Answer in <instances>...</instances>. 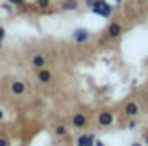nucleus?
Returning <instances> with one entry per match:
<instances>
[{"label":"nucleus","mask_w":148,"mask_h":146,"mask_svg":"<svg viewBox=\"0 0 148 146\" xmlns=\"http://www.w3.org/2000/svg\"><path fill=\"white\" fill-rule=\"evenodd\" d=\"M91 12L97 13V15H101V17H106V19H108L110 15H112L114 8L108 4V2H106V0H97L95 4L91 6Z\"/></svg>","instance_id":"1"},{"label":"nucleus","mask_w":148,"mask_h":146,"mask_svg":"<svg viewBox=\"0 0 148 146\" xmlns=\"http://www.w3.org/2000/svg\"><path fill=\"white\" fill-rule=\"evenodd\" d=\"M97 123H99V127H110L114 123V114L112 112H99Z\"/></svg>","instance_id":"2"},{"label":"nucleus","mask_w":148,"mask_h":146,"mask_svg":"<svg viewBox=\"0 0 148 146\" xmlns=\"http://www.w3.org/2000/svg\"><path fill=\"white\" fill-rule=\"evenodd\" d=\"M139 112H140V104L137 103V101H129V103L123 106V114H125L127 118H135V116H139Z\"/></svg>","instance_id":"3"},{"label":"nucleus","mask_w":148,"mask_h":146,"mask_svg":"<svg viewBox=\"0 0 148 146\" xmlns=\"http://www.w3.org/2000/svg\"><path fill=\"white\" fill-rule=\"evenodd\" d=\"M70 123H72V127L74 129H84L87 125V118H86V114H82V112H76L72 116V120H70Z\"/></svg>","instance_id":"4"},{"label":"nucleus","mask_w":148,"mask_h":146,"mask_svg":"<svg viewBox=\"0 0 148 146\" xmlns=\"http://www.w3.org/2000/svg\"><path fill=\"white\" fill-rule=\"evenodd\" d=\"M76 146H95V135L93 133H84L76 138Z\"/></svg>","instance_id":"5"},{"label":"nucleus","mask_w":148,"mask_h":146,"mask_svg":"<svg viewBox=\"0 0 148 146\" xmlns=\"http://www.w3.org/2000/svg\"><path fill=\"white\" fill-rule=\"evenodd\" d=\"M31 66L36 69V70L46 69V55H44V53H34L32 59H31Z\"/></svg>","instance_id":"6"},{"label":"nucleus","mask_w":148,"mask_h":146,"mask_svg":"<svg viewBox=\"0 0 148 146\" xmlns=\"http://www.w3.org/2000/svg\"><path fill=\"white\" fill-rule=\"evenodd\" d=\"M72 38L76 44H84L86 40H89V30L87 29H76L72 32Z\"/></svg>","instance_id":"7"},{"label":"nucleus","mask_w":148,"mask_h":146,"mask_svg":"<svg viewBox=\"0 0 148 146\" xmlns=\"http://www.w3.org/2000/svg\"><path fill=\"white\" fill-rule=\"evenodd\" d=\"M122 32H123V27L120 25V23H110L108 30H106V36H108V38H120Z\"/></svg>","instance_id":"8"},{"label":"nucleus","mask_w":148,"mask_h":146,"mask_svg":"<svg viewBox=\"0 0 148 146\" xmlns=\"http://www.w3.org/2000/svg\"><path fill=\"white\" fill-rule=\"evenodd\" d=\"M36 78H38L40 84H49L53 76H51V72H49L48 69H40V70H36Z\"/></svg>","instance_id":"9"},{"label":"nucleus","mask_w":148,"mask_h":146,"mask_svg":"<svg viewBox=\"0 0 148 146\" xmlns=\"http://www.w3.org/2000/svg\"><path fill=\"white\" fill-rule=\"evenodd\" d=\"M10 89H12V93L13 95H23L27 91V87H25V82H19V80H15V82H12V86H10Z\"/></svg>","instance_id":"10"},{"label":"nucleus","mask_w":148,"mask_h":146,"mask_svg":"<svg viewBox=\"0 0 148 146\" xmlns=\"http://www.w3.org/2000/svg\"><path fill=\"white\" fill-rule=\"evenodd\" d=\"M78 6H80L78 0H66V2L61 6V8L65 10V12H72V10H78Z\"/></svg>","instance_id":"11"},{"label":"nucleus","mask_w":148,"mask_h":146,"mask_svg":"<svg viewBox=\"0 0 148 146\" xmlns=\"http://www.w3.org/2000/svg\"><path fill=\"white\" fill-rule=\"evenodd\" d=\"M55 135H57V137H59V138H65L66 135H69V129H66V125L59 123V125H57V127H55Z\"/></svg>","instance_id":"12"},{"label":"nucleus","mask_w":148,"mask_h":146,"mask_svg":"<svg viewBox=\"0 0 148 146\" xmlns=\"http://www.w3.org/2000/svg\"><path fill=\"white\" fill-rule=\"evenodd\" d=\"M139 127V123H137V120H133V118H131L129 121H127V129H129V131H133V129H137Z\"/></svg>","instance_id":"13"},{"label":"nucleus","mask_w":148,"mask_h":146,"mask_svg":"<svg viewBox=\"0 0 148 146\" xmlns=\"http://www.w3.org/2000/svg\"><path fill=\"white\" fill-rule=\"evenodd\" d=\"M36 6H38V8H48L49 0H36Z\"/></svg>","instance_id":"14"},{"label":"nucleus","mask_w":148,"mask_h":146,"mask_svg":"<svg viewBox=\"0 0 148 146\" xmlns=\"http://www.w3.org/2000/svg\"><path fill=\"white\" fill-rule=\"evenodd\" d=\"M8 2L13 6H25V0H8Z\"/></svg>","instance_id":"15"},{"label":"nucleus","mask_w":148,"mask_h":146,"mask_svg":"<svg viewBox=\"0 0 148 146\" xmlns=\"http://www.w3.org/2000/svg\"><path fill=\"white\" fill-rule=\"evenodd\" d=\"M4 38H6V30H4V27H0V46H2Z\"/></svg>","instance_id":"16"},{"label":"nucleus","mask_w":148,"mask_h":146,"mask_svg":"<svg viewBox=\"0 0 148 146\" xmlns=\"http://www.w3.org/2000/svg\"><path fill=\"white\" fill-rule=\"evenodd\" d=\"M0 146H8V141L4 137H0Z\"/></svg>","instance_id":"17"},{"label":"nucleus","mask_w":148,"mask_h":146,"mask_svg":"<svg viewBox=\"0 0 148 146\" xmlns=\"http://www.w3.org/2000/svg\"><path fill=\"white\" fill-rule=\"evenodd\" d=\"M95 2H97V0H86V6H89V8H91V6L95 4Z\"/></svg>","instance_id":"18"},{"label":"nucleus","mask_w":148,"mask_h":146,"mask_svg":"<svg viewBox=\"0 0 148 146\" xmlns=\"http://www.w3.org/2000/svg\"><path fill=\"white\" fill-rule=\"evenodd\" d=\"M95 146H105V144H103V141H97L95 138Z\"/></svg>","instance_id":"19"},{"label":"nucleus","mask_w":148,"mask_h":146,"mask_svg":"<svg viewBox=\"0 0 148 146\" xmlns=\"http://www.w3.org/2000/svg\"><path fill=\"white\" fill-rule=\"evenodd\" d=\"M143 142H146V144H148V133H144V138H143Z\"/></svg>","instance_id":"20"},{"label":"nucleus","mask_w":148,"mask_h":146,"mask_svg":"<svg viewBox=\"0 0 148 146\" xmlns=\"http://www.w3.org/2000/svg\"><path fill=\"white\" fill-rule=\"evenodd\" d=\"M4 120V110H0V121Z\"/></svg>","instance_id":"21"},{"label":"nucleus","mask_w":148,"mask_h":146,"mask_svg":"<svg viewBox=\"0 0 148 146\" xmlns=\"http://www.w3.org/2000/svg\"><path fill=\"white\" fill-rule=\"evenodd\" d=\"M131 146H143V142H133Z\"/></svg>","instance_id":"22"},{"label":"nucleus","mask_w":148,"mask_h":146,"mask_svg":"<svg viewBox=\"0 0 148 146\" xmlns=\"http://www.w3.org/2000/svg\"><path fill=\"white\" fill-rule=\"evenodd\" d=\"M116 4H122V0H116Z\"/></svg>","instance_id":"23"},{"label":"nucleus","mask_w":148,"mask_h":146,"mask_svg":"<svg viewBox=\"0 0 148 146\" xmlns=\"http://www.w3.org/2000/svg\"><path fill=\"white\" fill-rule=\"evenodd\" d=\"M146 99H148V91H146Z\"/></svg>","instance_id":"24"},{"label":"nucleus","mask_w":148,"mask_h":146,"mask_svg":"<svg viewBox=\"0 0 148 146\" xmlns=\"http://www.w3.org/2000/svg\"><path fill=\"white\" fill-rule=\"evenodd\" d=\"M25 2H27V0H25Z\"/></svg>","instance_id":"25"}]
</instances>
